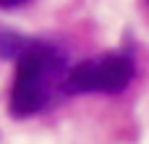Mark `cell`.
<instances>
[{"label": "cell", "mask_w": 149, "mask_h": 144, "mask_svg": "<svg viewBox=\"0 0 149 144\" xmlns=\"http://www.w3.org/2000/svg\"><path fill=\"white\" fill-rule=\"evenodd\" d=\"M65 52L47 39H29L16 52V79L10 89V113L16 118L37 115L52 108L65 89L68 79Z\"/></svg>", "instance_id": "6da1fadb"}, {"label": "cell", "mask_w": 149, "mask_h": 144, "mask_svg": "<svg viewBox=\"0 0 149 144\" xmlns=\"http://www.w3.org/2000/svg\"><path fill=\"white\" fill-rule=\"evenodd\" d=\"M134 58L128 52H105L102 58L84 60L73 68H68L65 89L68 94H86V92H102V94H118L123 92L134 79Z\"/></svg>", "instance_id": "7a4b0ae2"}, {"label": "cell", "mask_w": 149, "mask_h": 144, "mask_svg": "<svg viewBox=\"0 0 149 144\" xmlns=\"http://www.w3.org/2000/svg\"><path fill=\"white\" fill-rule=\"evenodd\" d=\"M24 42H26V37L0 26V58H16V52L24 47Z\"/></svg>", "instance_id": "3957f363"}, {"label": "cell", "mask_w": 149, "mask_h": 144, "mask_svg": "<svg viewBox=\"0 0 149 144\" xmlns=\"http://www.w3.org/2000/svg\"><path fill=\"white\" fill-rule=\"evenodd\" d=\"M26 0H0V8H13V5H21Z\"/></svg>", "instance_id": "277c9868"}]
</instances>
